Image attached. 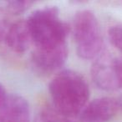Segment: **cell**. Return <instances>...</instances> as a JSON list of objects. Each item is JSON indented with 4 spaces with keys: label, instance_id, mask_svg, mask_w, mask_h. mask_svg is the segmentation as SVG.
<instances>
[{
    "label": "cell",
    "instance_id": "ba28073f",
    "mask_svg": "<svg viewBox=\"0 0 122 122\" xmlns=\"http://www.w3.org/2000/svg\"><path fill=\"white\" fill-rule=\"evenodd\" d=\"M7 45L16 53H24L34 41L27 20H19L9 27L5 34Z\"/></svg>",
    "mask_w": 122,
    "mask_h": 122
},
{
    "label": "cell",
    "instance_id": "277c9868",
    "mask_svg": "<svg viewBox=\"0 0 122 122\" xmlns=\"http://www.w3.org/2000/svg\"><path fill=\"white\" fill-rule=\"evenodd\" d=\"M91 76L95 85L102 90L110 91L120 89L117 58L100 54L92 65Z\"/></svg>",
    "mask_w": 122,
    "mask_h": 122
},
{
    "label": "cell",
    "instance_id": "9c48e42d",
    "mask_svg": "<svg viewBox=\"0 0 122 122\" xmlns=\"http://www.w3.org/2000/svg\"><path fill=\"white\" fill-rule=\"evenodd\" d=\"M35 122H72L59 114L55 109H44L39 113Z\"/></svg>",
    "mask_w": 122,
    "mask_h": 122
},
{
    "label": "cell",
    "instance_id": "4fadbf2b",
    "mask_svg": "<svg viewBox=\"0 0 122 122\" xmlns=\"http://www.w3.org/2000/svg\"><path fill=\"white\" fill-rule=\"evenodd\" d=\"M117 69H118L119 80H120V88H122V57L117 58Z\"/></svg>",
    "mask_w": 122,
    "mask_h": 122
},
{
    "label": "cell",
    "instance_id": "7a4b0ae2",
    "mask_svg": "<svg viewBox=\"0 0 122 122\" xmlns=\"http://www.w3.org/2000/svg\"><path fill=\"white\" fill-rule=\"evenodd\" d=\"M36 46H48L66 42L68 27L59 19L56 7H46L33 12L27 19Z\"/></svg>",
    "mask_w": 122,
    "mask_h": 122
},
{
    "label": "cell",
    "instance_id": "6da1fadb",
    "mask_svg": "<svg viewBox=\"0 0 122 122\" xmlns=\"http://www.w3.org/2000/svg\"><path fill=\"white\" fill-rule=\"evenodd\" d=\"M49 90L54 109L72 122L80 116L90 97L85 80L70 70L58 74L51 80Z\"/></svg>",
    "mask_w": 122,
    "mask_h": 122
},
{
    "label": "cell",
    "instance_id": "52a82bcc",
    "mask_svg": "<svg viewBox=\"0 0 122 122\" xmlns=\"http://www.w3.org/2000/svg\"><path fill=\"white\" fill-rule=\"evenodd\" d=\"M30 109L28 101L19 95H9L0 109V122H29Z\"/></svg>",
    "mask_w": 122,
    "mask_h": 122
},
{
    "label": "cell",
    "instance_id": "3957f363",
    "mask_svg": "<svg viewBox=\"0 0 122 122\" xmlns=\"http://www.w3.org/2000/svg\"><path fill=\"white\" fill-rule=\"evenodd\" d=\"M73 34L77 54L80 58L91 59L101 54L103 38L99 21L93 12L81 10L75 14Z\"/></svg>",
    "mask_w": 122,
    "mask_h": 122
},
{
    "label": "cell",
    "instance_id": "7c38bea8",
    "mask_svg": "<svg viewBox=\"0 0 122 122\" xmlns=\"http://www.w3.org/2000/svg\"><path fill=\"white\" fill-rule=\"evenodd\" d=\"M7 98H8V95L5 91V89L0 85V109L4 106Z\"/></svg>",
    "mask_w": 122,
    "mask_h": 122
},
{
    "label": "cell",
    "instance_id": "8fae6325",
    "mask_svg": "<svg viewBox=\"0 0 122 122\" xmlns=\"http://www.w3.org/2000/svg\"><path fill=\"white\" fill-rule=\"evenodd\" d=\"M110 41L119 51L122 53V25H115L109 29Z\"/></svg>",
    "mask_w": 122,
    "mask_h": 122
},
{
    "label": "cell",
    "instance_id": "8992f818",
    "mask_svg": "<svg viewBox=\"0 0 122 122\" xmlns=\"http://www.w3.org/2000/svg\"><path fill=\"white\" fill-rule=\"evenodd\" d=\"M119 104L110 97L95 99L86 105L79 119L80 122H109L116 114Z\"/></svg>",
    "mask_w": 122,
    "mask_h": 122
},
{
    "label": "cell",
    "instance_id": "5bb4252c",
    "mask_svg": "<svg viewBox=\"0 0 122 122\" xmlns=\"http://www.w3.org/2000/svg\"><path fill=\"white\" fill-rule=\"evenodd\" d=\"M6 33L4 32V28L3 26V24L0 23V40L3 39V38H5Z\"/></svg>",
    "mask_w": 122,
    "mask_h": 122
},
{
    "label": "cell",
    "instance_id": "30bf717a",
    "mask_svg": "<svg viewBox=\"0 0 122 122\" xmlns=\"http://www.w3.org/2000/svg\"><path fill=\"white\" fill-rule=\"evenodd\" d=\"M33 2L31 1H19V0H13L4 2V7L8 11L14 14H22L23 12L26 11L31 5Z\"/></svg>",
    "mask_w": 122,
    "mask_h": 122
},
{
    "label": "cell",
    "instance_id": "5b68a950",
    "mask_svg": "<svg viewBox=\"0 0 122 122\" xmlns=\"http://www.w3.org/2000/svg\"><path fill=\"white\" fill-rule=\"evenodd\" d=\"M68 49L66 42L48 46H36L33 53V62L42 72H53L66 61Z\"/></svg>",
    "mask_w": 122,
    "mask_h": 122
}]
</instances>
